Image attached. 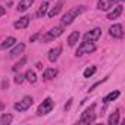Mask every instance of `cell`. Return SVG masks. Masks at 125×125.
<instances>
[{"mask_svg":"<svg viewBox=\"0 0 125 125\" xmlns=\"http://www.w3.org/2000/svg\"><path fill=\"white\" fill-rule=\"evenodd\" d=\"M84 12H87V8L85 6H77V8H72V9L66 10V13L62 16V19H60L62 25H63V27L65 25H71L74 22V19L77 16H80L81 13H84Z\"/></svg>","mask_w":125,"mask_h":125,"instance_id":"cell-1","label":"cell"},{"mask_svg":"<svg viewBox=\"0 0 125 125\" xmlns=\"http://www.w3.org/2000/svg\"><path fill=\"white\" fill-rule=\"evenodd\" d=\"M94 109H96V104H91L88 109H85V110H84V113L81 115L80 124H83V125H90V124H93V122H94V119H96Z\"/></svg>","mask_w":125,"mask_h":125,"instance_id":"cell-2","label":"cell"},{"mask_svg":"<svg viewBox=\"0 0 125 125\" xmlns=\"http://www.w3.org/2000/svg\"><path fill=\"white\" fill-rule=\"evenodd\" d=\"M53 107H54V102H53L50 97H46L44 102L38 106V109H37V115H38V116L47 115V113H50V112L53 110Z\"/></svg>","mask_w":125,"mask_h":125,"instance_id":"cell-3","label":"cell"},{"mask_svg":"<svg viewBox=\"0 0 125 125\" xmlns=\"http://www.w3.org/2000/svg\"><path fill=\"white\" fill-rule=\"evenodd\" d=\"M32 103H34V100H32V97L31 96H25L21 102H18V103H15V110H18V112H25V110H28L31 106H32Z\"/></svg>","mask_w":125,"mask_h":125,"instance_id":"cell-4","label":"cell"},{"mask_svg":"<svg viewBox=\"0 0 125 125\" xmlns=\"http://www.w3.org/2000/svg\"><path fill=\"white\" fill-rule=\"evenodd\" d=\"M96 50V46L93 44V41H83L77 50V56H83V54H88V53H93Z\"/></svg>","mask_w":125,"mask_h":125,"instance_id":"cell-5","label":"cell"},{"mask_svg":"<svg viewBox=\"0 0 125 125\" xmlns=\"http://www.w3.org/2000/svg\"><path fill=\"white\" fill-rule=\"evenodd\" d=\"M62 34H63V25H59V27H54V28H52L41 40L43 41H52V40H54V38H57L59 35H62Z\"/></svg>","mask_w":125,"mask_h":125,"instance_id":"cell-6","label":"cell"},{"mask_svg":"<svg viewBox=\"0 0 125 125\" xmlns=\"http://www.w3.org/2000/svg\"><path fill=\"white\" fill-rule=\"evenodd\" d=\"M100 35H102V30L100 28H93V30L87 31L84 34V41H96V40L100 38Z\"/></svg>","mask_w":125,"mask_h":125,"instance_id":"cell-7","label":"cell"},{"mask_svg":"<svg viewBox=\"0 0 125 125\" xmlns=\"http://www.w3.org/2000/svg\"><path fill=\"white\" fill-rule=\"evenodd\" d=\"M109 34L113 38H122L124 37V28H122V25L121 24H113L109 28Z\"/></svg>","mask_w":125,"mask_h":125,"instance_id":"cell-8","label":"cell"},{"mask_svg":"<svg viewBox=\"0 0 125 125\" xmlns=\"http://www.w3.org/2000/svg\"><path fill=\"white\" fill-rule=\"evenodd\" d=\"M30 16H22V18H19L18 21H15V24H13V27L16 28V30H24V28H27L28 25H30Z\"/></svg>","mask_w":125,"mask_h":125,"instance_id":"cell-9","label":"cell"},{"mask_svg":"<svg viewBox=\"0 0 125 125\" xmlns=\"http://www.w3.org/2000/svg\"><path fill=\"white\" fill-rule=\"evenodd\" d=\"M25 50V44L24 43H18V44H15V47L10 50V57L12 59H15V57H18V56H21L22 54V52Z\"/></svg>","mask_w":125,"mask_h":125,"instance_id":"cell-10","label":"cell"},{"mask_svg":"<svg viewBox=\"0 0 125 125\" xmlns=\"http://www.w3.org/2000/svg\"><path fill=\"white\" fill-rule=\"evenodd\" d=\"M32 3H34V0H21V2L18 3L16 10L18 12H25V10H28L32 6Z\"/></svg>","mask_w":125,"mask_h":125,"instance_id":"cell-11","label":"cell"},{"mask_svg":"<svg viewBox=\"0 0 125 125\" xmlns=\"http://www.w3.org/2000/svg\"><path fill=\"white\" fill-rule=\"evenodd\" d=\"M56 75H57V69H54V68H46L43 71V80H46V81L53 80Z\"/></svg>","mask_w":125,"mask_h":125,"instance_id":"cell-12","label":"cell"},{"mask_svg":"<svg viewBox=\"0 0 125 125\" xmlns=\"http://www.w3.org/2000/svg\"><path fill=\"white\" fill-rule=\"evenodd\" d=\"M15 43H16V38L15 37H8V38H5L2 43H0V50H6V49L15 46Z\"/></svg>","mask_w":125,"mask_h":125,"instance_id":"cell-13","label":"cell"},{"mask_svg":"<svg viewBox=\"0 0 125 125\" xmlns=\"http://www.w3.org/2000/svg\"><path fill=\"white\" fill-rule=\"evenodd\" d=\"M60 53H62V47L57 46L56 49H52V50L49 52V56H47V57H49L50 62H56V60L59 59V54H60Z\"/></svg>","mask_w":125,"mask_h":125,"instance_id":"cell-14","label":"cell"},{"mask_svg":"<svg viewBox=\"0 0 125 125\" xmlns=\"http://www.w3.org/2000/svg\"><path fill=\"white\" fill-rule=\"evenodd\" d=\"M78 40H80V31H72L69 34V37H68V46L69 47H74L78 43Z\"/></svg>","mask_w":125,"mask_h":125,"instance_id":"cell-15","label":"cell"},{"mask_svg":"<svg viewBox=\"0 0 125 125\" xmlns=\"http://www.w3.org/2000/svg\"><path fill=\"white\" fill-rule=\"evenodd\" d=\"M112 6H113L112 0H99L97 2V9H100V10H109Z\"/></svg>","mask_w":125,"mask_h":125,"instance_id":"cell-16","label":"cell"},{"mask_svg":"<svg viewBox=\"0 0 125 125\" xmlns=\"http://www.w3.org/2000/svg\"><path fill=\"white\" fill-rule=\"evenodd\" d=\"M122 10H124V8H122L121 5H118V6H116L110 13H107V19H112V21H113V19H116V18L122 13Z\"/></svg>","mask_w":125,"mask_h":125,"instance_id":"cell-17","label":"cell"},{"mask_svg":"<svg viewBox=\"0 0 125 125\" xmlns=\"http://www.w3.org/2000/svg\"><path fill=\"white\" fill-rule=\"evenodd\" d=\"M62 6H63V3H62V2H59L57 5H54V8H52V9L49 10V13H47V15H49V18H54V16L62 10Z\"/></svg>","mask_w":125,"mask_h":125,"instance_id":"cell-18","label":"cell"},{"mask_svg":"<svg viewBox=\"0 0 125 125\" xmlns=\"http://www.w3.org/2000/svg\"><path fill=\"white\" fill-rule=\"evenodd\" d=\"M47 9H49V2H43L40 5V9L37 10V16L38 18H43L46 13H47Z\"/></svg>","mask_w":125,"mask_h":125,"instance_id":"cell-19","label":"cell"},{"mask_svg":"<svg viewBox=\"0 0 125 125\" xmlns=\"http://www.w3.org/2000/svg\"><path fill=\"white\" fill-rule=\"evenodd\" d=\"M119 94H121V93H119L118 90H115V91H112V93H109V94H107V96H106V97L103 99V102H104V103L107 104L109 102H113L115 99H118V97H119Z\"/></svg>","mask_w":125,"mask_h":125,"instance_id":"cell-20","label":"cell"},{"mask_svg":"<svg viewBox=\"0 0 125 125\" xmlns=\"http://www.w3.org/2000/svg\"><path fill=\"white\" fill-rule=\"evenodd\" d=\"M25 80H27V81H30L31 84H35V83H37V75H35V72H34V71H31V69H30V71H27V72H25Z\"/></svg>","mask_w":125,"mask_h":125,"instance_id":"cell-21","label":"cell"},{"mask_svg":"<svg viewBox=\"0 0 125 125\" xmlns=\"http://www.w3.org/2000/svg\"><path fill=\"white\" fill-rule=\"evenodd\" d=\"M119 122V112L116 110V112H113L110 116H109V119H107V124L109 125H116Z\"/></svg>","mask_w":125,"mask_h":125,"instance_id":"cell-22","label":"cell"},{"mask_svg":"<svg viewBox=\"0 0 125 125\" xmlns=\"http://www.w3.org/2000/svg\"><path fill=\"white\" fill-rule=\"evenodd\" d=\"M12 121H13V118H12V115H9V113H3L2 118H0V124H2V125H9Z\"/></svg>","mask_w":125,"mask_h":125,"instance_id":"cell-23","label":"cell"},{"mask_svg":"<svg viewBox=\"0 0 125 125\" xmlns=\"http://www.w3.org/2000/svg\"><path fill=\"white\" fill-rule=\"evenodd\" d=\"M96 71H97L96 66H90V68H87V69L84 71V77H85V78H90V77H93V75L96 74Z\"/></svg>","mask_w":125,"mask_h":125,"instance_id":"cell-24","label":"cell"},{"mask_svg":"<svg viewBox=\"0 0 125 125\" xmlns=\"http://www.w3.org/2000/svg\"><path fill=\"white\" fill-rule=\"evenodd\" d=\"M25 62H27V57H22V59H21V60L18 62V63H16V65H15V66L12 68V69H13V71H18V69H19V68H21L22 65H25Z\"/></svg>","mask_w":125,"mask_h":125,"instance_id":"cell-25","label":"cell"},{"mask_svg":"<svg viewBox=\"0 0 125 125\" xmlns=\"http://www.w3.org/2000/svg\"><path fill=\"white\" fill-rule=\"evenodd\" d=\"M24 80H25V75H21V74H19V75L15 77V83H16V84H22Z\"/></svg>","mask_w":125,"mask_h":125,"instance_id":"cell-26","label":"cell"},{"mask_svg":"<svg viewBox=\"0 0 125 125\" xmlns=\"http://www.w3.org/2000/svg\"><path fill=\"white\" fill-rule=\"evenodd\" d=\"M72 102H74L72 99H69V100H68V103L65 104V110H69V109H71V104H72Z\"/></svg>","mask_w":125,"mask_h":125,"instance_id":"cell-27","label":"cell"},{"mask_svg":"<svg viewBox=\"0 0 125 125\" xmlns=\"http://www.w3.org/2000/svg\"><path fill=\"white\" fill-rule=\"evenodd\" d=\"M38 35H40V34H34V35H31V37H30V41H31V43H32V41H35V40L38 38Z\"/></svg>","mask_w":125,"mask_h":125,"instance_id":"cell-28","label":"cell"},{"mask_svg":"<svg viewBox=\"0 0 125 125\" xmlns=\"http://www.w3.org/2000/svg\"><path fill=\"white\" fill-rule=\"evenodd\" d=\"M2 87H3V90L8 88V87H9V81H8V80H3V85H2Z\"/></svg>","mask_w":125,"mask_h":125,"instance_id":"cell-29","label":"cell"},{"mask_svg":"<svg viewBox=\"0 0 125 125\" xmlns=\"http://www.w3.org/2000/svg\"><path fill=\"white\" fill-rule=\"evenodd\" d=\"M6 13V10H5V8H2V6H0V16H3Z\"/></svg>","mask_w":125,"mask_h":125,"instance_id":"cell-30","label":"cell"},{"mask_svg":"<svg viewBox=\"0 0 125 125\" xmlns=\"http://www.w3.org/2000/svg\"><path fill=\"white\" fill-rule=\"evenodd\" d=\"M35 66H37V69H43V65H41V63H40V62H38V63H37V65H35Z\"/></svg>","mask_w":125,"mask_h":125,"instance_id":"cell-31","label":"cell"},{"mask_svg":"<svg viewBox=\"0 0 125 125\" xmlns=\"http://www.w3.org/2000/svg\"><path fill=\"white\" fill-rule=\"evenodd\" d=\"M113 3H121V2H124V0H112Z\"/></svg>","mask_w":125,"mask_h":125,"instance_id":"cell-32","label":"cell"},{"mask_svg":"<svg viewBox=\"0 0 125 125\" xmlns=\"http://www.w3.org/2000/svg\"><path fill=\"white\" fill-rule=\"evenodd\" d=\"M3 107H5V104H3V102H0V110H2Z\"/></svg>","mask_w":125,"mask_h":125,"instance_id":"cell-33","label":"cell"}]
</instances>
